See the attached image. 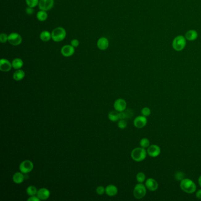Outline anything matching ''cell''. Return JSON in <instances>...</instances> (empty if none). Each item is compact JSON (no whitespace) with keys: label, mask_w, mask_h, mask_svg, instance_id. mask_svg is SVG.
<instances>
[{"label":"cell","mask_w":201,"mask_h":201,"mask_svg":"<svg viewBox=\"0 0 201 201\" xmlns=\"http://www.w3.org/2000/svg\"><path fill=\"white\" fill-rule=\"evenodd\" d=\"M180 188L185 193L194 194L196 190V185L194 182L188 178H184L181 181Z\"/></svg>","instance_id":"obj_1"},{"label":"cell","mask_w":201,"mask_h":201,"mask_svg":"<svg viewBox=\"0 0 201 201\" xmlns=\"http://www.w3.org/2000/svg\"><path fill=\"white\" fill-rule=\"evenodd\" d=\"M148 154L147 150L145 148H136L131 152V158L135 162H142L144 161Z\"/></svg>","instance_id":"obj_2"},{"label":"cell","mask_w":201,"mask_h":201,"mask_svg":"<svg viewBox=\"0 0 201 201\" xmlns=\"http://www.w3.org/2000/svg\"><path fill=\"white\" fill-rule=\"evenodd\" d=\"M66 37V31L63 27H57L54 28L51 33L52 40L55 42H60L65 39Z\"/></svg>","instance_id":"obj_3"},{"label":"cell","mask_w":201,"mask_h":201,"mask_svg":"<svg viewBox=\"0 0 201 201\" xmlns=\"http://www.w3.org/2000/svg\"><path fill=\"white\" fill-rule=\"evenodd\" d=\"M186 39L184 36L178 35L176 37L172 42V47L174 50L177 51H181L183 50L186 46L187 42Z\"/></svg>","instance_id":"obj_4"},{"label":"cell","mask_w":201,"mask_h":201,"mask_svg":"<svg viewBox=\"0 0 201 201\" xmlns=\"http://www.w3.org/2000/svg\"><path fill=\"white\" fill-rule=\"evenodd\" d=\"M147 188L143 183H138L134 187L133 189V196L137 199H141L145 196L146 194Z\"/></svg>","instance_id":"obj_5"},{"label":"cell","mask_w":201,"mask_h":201,"mask_svg":"<svg viewBox=\"0 0 201 201\" xmlns=\"http://www.w3.org/2000/svg\"><path fill=\"white\" fill-rule=\"evenodd\" d=\"M33 163L29 160L23 161L19 166L20 172L24 174H27L31 172L33 170Z\"/></svg>","instance_id":"obj_6"},{"label":"cell","mask_w":201,"mask_h":201,"mask_svg":"<svg viewBox=\"0 0 201 201\" xmlns=\"http://www.w3.org/2000/svg\"><path fill=\"white\" fill-rule=\"evenodd\" d=\"M8 43L14 46H17L21 44L22 43V37L17 33H12L8 35Z\"/></svg>","instance_id":"obj_7"},{"label":"cell","mask_w":201,"mask_h":201,"mask_svg":"<svg viewBox=\"0 0 201 201\" xmlns=\"http://www.w3.org/2000/svg\"><path fill=\"white\" fill-rule=\"evenodd\" d=\"M54 4V0H39V7L40 10L47 11L53 7Z\"/></svg>","instance_id":"obj_8"},{"label":"cell","mask_w":201,"mask_h":201,"mask_svg":"<svg viewBox=\"0 0 201 201\" xmlns=\"http://www.w3.org/2000/svg\"><path fill=\"white\" fill-rule=\"evenodd\" d=\"M148 123V119L146 117L142 115L137 116L133 121L134 127L138 129H142L146 126Z\"/></svg>","instance_id":"obj_9"},{"label":"cell","mask_w":201,"mask_h":201,"mask_svg":"<svg viewBox=\"0 0 201 201\" xmlns=\"http://www.w3.org/2000/svg\"><path fill=\"white\" fill-rule=\"evenodd\" d=\"M127 107V103L125 100L123 99H118L114 101V108L116 111L118 112H123L126 110Z\"/></svg>","instance_id":"obj_10"},{"label":"cell","mask_w":201,"mask_h":201,"mask_svg":"<svg viewBox=\"0 0 201 201\" xmlns=\"http://www.w3.org/2000/svg\"><path fill=\"white\" fill-rule=\"evenodd\" d=\"M161 148L156 145H151L148 148L147 152L150 157L156 158L161 154Z\"/></svg>","instance_id":"obj_11"},{"label":"cell","mask_w":201,"mask_h":201,"mask_svg":"<svg viewBox=\"0 0 201 201\" xmlns=\"http://www.w3.org/2000/svg\"><path fill=\"white\" fill-rule=\"evenodd\" d=\"M75 52V48L72 45L64 46L61 49V53L66 57H68L73 55Z\"/></svg>","instance_id":"obj_12"},{"label":"cell","mask_w":201,"mask_h":201,"mask_svg":"<svg viewBox=\"0 0 201 201\" xmlns=\"http://www.w3.org/2000/svg\"><path fill=\"white\" fill-rule=\"evenodd\" d=\"M145 186L149 191L154 192L158 189L159 184H158V182L154 179L149 178L145 182Z\"/></svg>","instance_id":"obj_13"},{"label":"cell","mask_w":201,"mask_h":201,"mask_svg":"<svg viewBox=\"0 0 201 201\" xmlns=\"http://www.w3.org/2000/svg\"><path fill=\"white\" fill-rule=\"evenodd\" d=\"M13 67L12 63L6 59H2L0 60V70L3 72H8L11 70Z\"/></svg>","instance_id":"obj_14"},{"label":"cell","mask_w":201,"mask_h":201,"mask_svg":"<svg viewBox=\"0 0 201 201\" xmlns=\"http://www.w3.org/2000/svg\"><path fill=\"white\" fill-rule=\"evenodd\" d=\"M37 196L40 200L45 201L49 198L50 196V192L47 188H41L37 191Z\"/></svg>","instance_id":"obj_15"},{"label":"cell","mask_w":201,"mask_h":201,"mask_svg":"<svg viewBox=\"0 0 201 201\" xmlns=\"http://www.w3.org/2000/svg\"><path fill=\"white\" fill-rule=\"evenodd\" d=\"M97 46L101 50H105L109 46V41L106 37H101L97 42Z\"/></svg>","instance_id":"obj_16"},{"label":"cell","mask_w":201,"mask_h":201,"mask_svg":"<svg viewBox=\"0 0 201 201\" xmlns=\"http://www.w3.org/2000/svg\"><path fill=\"white\" fill-rule=\"evenodd\" d=\"M105 189H106L105 193L109 196H114L118 193V189L114 185H107Z\"/></svg>","instance_id":"obj_17"},{"label":"cell","mask_w":201,"mask_h":201,"mask_svg":"<svg viewBox=\"0 0 201 201\" xmlns=\"http://www.w3.org/2000/svg\"><path fill=\"white\" fill-rule=\"evenodd\" d=\"M25 176L24 174L20 172H16L13 176V181L16 184H21L24 181Z\"/></svg>","instance_id":"obj_18"},{"label":"cell","mask_w":201,"mask_h":201,"mask_svg":"<svg viewBox=\"0 0 201 201\" xmlns=\"http://www.w3.org/2000/svg\"><path fill=\"white\" fill-rule=\"evenodd\" d=\"M198 33L194 30H189L185 35V39L188 41L195 40L198 38Z\"/></svg>","instance_id":"obj_19"},{"label":"cell","mask_w":201,"mask_h":201,"mask_svg":"<svg viewBox=\"0 0 201 201\" xmlns=\"http://www.w3.org/2000/svg\"><path fill=\"white\" fill-rule=\"evenodd\" d=\"M25 72L23 70L18 69L14 73L13 77L14 80L15 81H20L25 77Z\"/></svg>","instance_id":"obj_20"},{"label":"cell","mask_w":201,"mask_h":201,"mask_svg":"<svg viewBox=\"0 0 201 201\" xmlns=\"http://www.w3.org/2000/svg\"><path fill=\"white\" fill-rule=\"evenodd\" d=\"M12 66L14 69L15 70H18L22 68L23 65H24V62L22 59H19V58H16L14 59L12 61Z\"/></svg>","instance_id":"obj_21"},{"label":"cell","mask_w":201,"mask_h":201,"mask_svg":"<svg viewBox=\"0 0 201 201\" xmlns=\"http://www.w3.org/2000/svg\"><path fill=\"white\" fill-rule=\"evenodd\" d=\"M40 38L41 40L44 42H47L52 39L51 33H50L49 31H43L40 33Z\"/></svg>","instance_id":"obj_22"},{"label":"cell","mask_w":201,"mask_h":201,"mask_svg":"<svg viewBox=\"0 0 201 201\" xmlns=\"http://www.w3.org/2000/svg\"><path fill=\"white\" fill-rule=\"evenodd\" d=\"M37 20L40 21H45L47 20L48 18V14L46 11L43 10H40L37 13Z\"/></svg>","instance_id":"obj_23"},{"label":"cell","mask_w":201,"mask_h":201,"mask_svg":"<svg viewBox=\"0 0 201 201\" xmlns=\"http://www.w3.org/2000/svg\"><path fill=\"white\" fill-rule=\"evenodd\" d=\"M108 118L109 119L112 121H117L120 120L119 119V112L117 111H112L108 114Z\"/></svg>","instance_id":"obj_24"},{"label":"cell","mask_w":201,"mask_h":201,"mask_svg":"<svg viewBox=\"0 0 201 201\" xmlns=\"http://www.w3.org/2000/svg\"><path fill=\"white\" fill-rule=\"evenodd\" d=\"M37 189L35 187H34L33 185H30L26 189V192L27 194L30 196H34L37 194Z\"/></svg>","instance_id":"obj_25"},{"label":"cell","mask_w":201,"mask_h":201,"mask_svg":"<svg viewBox=\"0 0 201 201\" xmlns=\"http://www.w3.org/2000/svg\"><path fill=\"white\" fill-rule=\"evenodd\" d=\"M140 146L141 147L143 148H148L150 145V141L148 138H142L140 141Z\"/></svg>","instance_id":"obj_26"},{"label":"cell","mask_w":201,"mask_h":201,"mask_svg":"<svg viewBox=\"0 0 201 201\" xmlns=\"http://www.w3.org/2000/svg\"><path fill=\"white\" fill-rule=\"evenodd\" d=\"M146 179V175L143 172H139L136 174V180L138 183H143Z\"/></svg>","instance_id":"obj_27"},{"label":"cell","mask_w":201,"mask_h":201,"mask_svg":"<svg viewBox=\"0 0 201 201\" xmlns=\"http://www.w3.org/2000/svg\"><path fill=\"white\" fill-rule=\"evenodd\" d=\"M26 1L28 7L32 8L37 7L39 3V0H26Z\"/></svg>","instance_id":"obj_28"},{"label":"cell","mask_w":201,"mask_h":201,"mask_svg":"<svg viewBox=\"0 0 201 201\" xmlns=\"http://www.w3.org/2000/svg\"><path fill=\"white\" fill-rule=\"evenodd\" d=\"M141 113H142V115H143V116H145V117H147L149 116L150 115V114H151V110H150V109L149 107H143L142 109Z\"/></svg>","instance_id":"obj_29"},{"label":"cell","mask_w":201,"mask_h":201,"mask_svg":"<svg viewBox=\"0 0 201 201\" xmlns=\"http://www.w3.org/2000/svg\"><path fill=\"white\" fill-rule=\"evenodd\" d=\"M174 178L177 181H181L183 180L185 178V174L183 172H181V171H178L177 172L175 173L174 174Z\"/></svg>","instance_id":"obj_30"},{"label":"cell","mask_w":201,"mask_h":201,"mask_svg":"<svg viewBox=\"0 0 201 201\" xmlns=\"http://www.w3.org/2000/svg\"><path fill=\"white\" fill-rule=\"evenodd\" d=\"M117 126L121 129H124L127 127V121L125 119H120V121H119V122H118Z\"/></svg>","instance_id":"obj_31"},{"label":"cell","mask_w":201,"mask_h":201,"mask_svg":"<svg viewBox=\"0 0 201 201\" xmlns=\"http://www.w3.org/2000/svg\"><path fill=\"white\" fill-rule=\"evenodd\" d=\"M8 40V35L6 33H1L0 35V41L2 43H6Z\"/></svg>","instance_id":"obj_32"},{"label":"cell","mask_w":201,"mask_h":201,"mask_svg":"<svg viewBox=\"0 0 201 201\" xmlns=\"http://www.w3.org/2000/svg\"><path fill=\"white\" fill-rule=\"evenodd\" d=\"M96 193L99 195L104 194L106 192V189L103 186H99L96 188Z\"/></svg>","instance_id":"obj_33"},{"label":"cell","mask_w":201,"mask_h":201,"mask_svg":"<svg viewBox=\"0 0 201 201\" xmlns=\"http://www.w3.org/2000/svg\"><path fill=\"white\" fill-rule=\"evenodd\" d=\"M71 45L74 48L78 47L79 46V41L77 39H73L71 41Z\"/></svg>","instance_id":"obj_34"},{"label":"cell","mask_w":201,"mask_h":201,"mask_svg":"<svg viewBox=\"0 0 201 201\" xmlns=\"http://www.w3.org/2000/svg\"><path fill=\"white\" fill-rule=\"evenodd\" d=\"M119 119H127L126 113L124 111L119 112Z\"/></svg>","instance_id":"obj_35"},{"label":"cell","mask_w":201,"mask_h":201,"mask_svg":"<svg viewBox=\"0 0 201 201\" xmlns=\"http://www.w3.org/2000/svg\"><path fill=\"white\" fill-rule=\"evenodd\" d=\"M28 201H40V199L38 198L37 196H31L29 198L27 199Z\"/></svg>","instance_id":"obj_36"},{"label":"cell","mask_w":201,"mask_h":201,"mask_svg":"<svg viewBox=\"0 0 201 201\" xmlns=\"http://www.w3.org/2000/svg\"><path fill=\"white\" fill-rule=\"evenodd\" d=\"M26 13L28 14V15H31L34 13V11L33 8L32 7H28L27 8H26Z\"/></svg>","instance_id":"obj_37"},{"label":"cell","mask_w":201,"mask_h":201,"mask_svg":"<svg viewBox=\"0 0 201 201\" xmlns=\"http://www.w3.org/2000/svg\"><path fill=\"white\" fill-rule=\"evenodd\" d=\"M196 197L198 199H201V189L198 190L196 193Z\"/></svg>","instance_id":"obj_38"},{"label":"cell","mask_w":201,"mask_h":201,"mask_svg":"<svg viewBox=\"0 0 201 201\" xmlns=\"http://www.w3.org/2000/svg\"><path fill=\"white\" fill-rule=\"evenodd\" d=\"M198 183H199V186L201 187V175L198 178Z\"/></svg>","instance_id":"obj_39"}]
</instances>
